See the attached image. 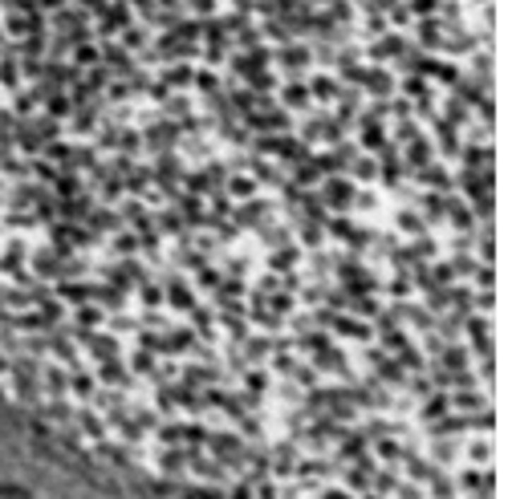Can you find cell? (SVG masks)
<instances>
[{
  "label": "cell",
  "mask_w": 508,
  "mask_h": 499,
  "mask_svg": "<svg viewBox=\"0 0 508 499\" xmlns=\"http://www.w3.org/2000/svg\"><path fill=\"white\" fill-rule=\"evenodd\" d=\"M73 419H78V426H82V435H90L94 443H98V438H106V422H102V414L94 410V406L73 410Z\"/></svg>",
  "instance_id": "1"
},
{
  "label": "cell",
  "mask_w": 508,
  "mask_h": 499,
  "mask_svg": "<svg viewBox=\"0 0 508 499\" xmlns=\"http://www.w3.org/2000/svg\"><path fill=\"white\" fill-rule=\"evenodd\" d=\"M427 398H431V402L419 406V422H423V426L427 422H435V419H443V414L451 410V398H447V394H435V390H431Z\"/></svg>",
  "instance_id": "2"
},
{
  "label": "cell",
  "mask_w": 508,
  "mask_h": 499,
  "mask_svg": "<svg viewBox=\"0 0 508 499\" xmlns=\"http://www.w3.org/2000/svg\"><path fill=\"white\" fill-rule=\"evenodd\" d=\"M374 451H378V459H382V463H386V467H391V463H403V455H407V447H403V443H398V438H378L374 443Z\"/></svg>",
  "instance_id": "3"
},
{
  "label": "cell",
  "mask_w": 508,
  "mask_h": 499,
  "mask_svg": "<svg viewBox=\"0 0 508 499\" xmlns=\"http://www.w3.org/2000/svg\"><path fill=\"white\" fill-rule=\"evenodd\" d=\"M439 361L443 366H447V370H468V361H472V354H468V349H463V345H456V341H451V345H447V349H443L439 354Z\"/></svg>",
  "instance_id": "4"
},
{
  "label": "cell",
  "mask_w": 508,
  "mask_h": 499,
  "mask_svg": "<svg viewBox=\"0 0 508 499\" xmlns=\"http://www.w3.org/2000/svg\"><path fill=\"white\" fill-rule=\"evenodd\" d=\"M41 373H45V386H49L53 398H66V382H69L66 366H49V370H41Z\"/></svg>",
  "instance_id": "5"
},
{
  "label": "cell",
  "mask_w": 508,
  "mask_h": 499,
  "mask_svg": "<svg viewBox=\"0 0 508 499\" xmlns=\"http://www.w3.org/2000/svg\"><path fill=\"white\" fill-rule=\"evenodd\" d=\"M398 483H403V479H398V467H382L374 475V491H378V495H391Z\"/></svg>",
  "instance_id": "6"
},
{
  "label": "cell",
  "mask_w": 508,
  "mask_h": 499,
  "mask_svg": "<svg viewBox=\"0 0 508 499\" xmlns=\"http://www.w3.org/2000/svg\"><path fill=\"white\" fill-rule=\"evenodd\" d=\"M451 406H456V410H480V406H484V398H480V394H472V390H456V394H451Z\"/></svg>",
  "instance_id": "7"
},
{
  "label": "cell",
  "mask_w": 508,
  "mask_h": 499,
  "mask_svg": "<svg viewBox=\"0 0 508 499\" xmlns=\"http://www.w3.org/2000/svg\"><path fill=\"white\" fill-rule=\"evenodd\" d=\"M468 459H472L475 467H484V463H488V459H492V447H488V443H484V438H475L472 447H468Z\"/></svg>",
  "instance_id": "8"
},
{
  "label": "cell",
  "mask_w": 508,
  "mask_h": 499,
  "mask_svg": "<svg viewBox=\"0 0 508 499\" xmlns=\"http://www.w3.org/2000/svg\"><path fill=\"white\" fill-rule=\"evenodd\" d=\"M345 487H350V491H366V487H370V475H366L362 467L345 471Z\"/></svg>",
  "instance_id": "9"
},
{
  "label": "cell",
  "mask_w": 508,
  "mask_h": 499,
  "mask_svg": "<svg viewBox=\"0 0 508 499\" xmlns=\"http://www.w3.org/2000/svg\"><path fill=\"white\" fill-rule=\"evenodd\" d=\"M456 451H459V443H435L431 459H435V463H451V459H456Z\"/></svg>",
  "instance_id": "10"
},
{
  "label": "cell",
  "mask_w": 508,
  "mask_h": 499,
  "mask_svg": "<svg viewBox=\"0 0 508 499\" xmlns=\"http://www.w3.org/2000/svg\"><path fill=\"white\" fill-rule=\"evenodd\" d=\"M475 487H480V471H472V467L459 471V487L456 491H475Z\"/></svg>",
  "instance_id": "11"
},
{
  "label": "cell",
  "mask_w": 508,
  "mask_h": 499,
  "mask_svg": "<svg viewBox=\"0 0 508 499\" xmlns=\"http://www.w3.org/2000/svg\"><path fill=\"white\" fill-rule=\"evenodd\" d=\"M228 499H252V479H244V483H236L228 491Z\"/></svg>",
  "instance_id": "12"
},
{
  "label": "cell",
  "mask_w": 508,
  "mask_h": 499,
  "mask_svg": "<svg viewBox=\"0 0 508 499\" xmlns=\"http://www.w3.org/2000/svg\"><path fill=\"white\" fill-rule=\"evenodd\" d=\"M321 499H350V491H342V487H333V491H321Z\"/></svg>",
  "instance_id": "13"
},
{
  "label": "cell",
  "mask_w": 508,
  "mask_h": 499,
  "mask_svg": "<svg viewBox=\"0 0 508 499\" xmlns=\"http://www.w3.org/2000/svg\"><path fill=\"white\" fill-rule=\"evenodd\" d=\"M366 499H382V495H366Z\"/></svg>",
  "instance_id": "14"
}]
</instances>
